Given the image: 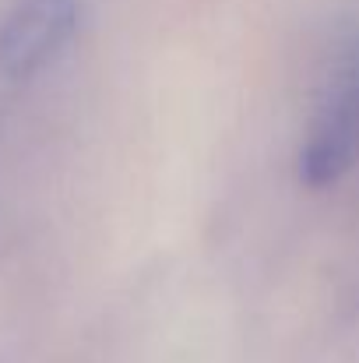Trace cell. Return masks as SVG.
Segmentation results:
<instances>
[{
    "mask_svg": "<svg viewBox=\"0 0 359 363\" xmlns=\"http://www.w3.org/2000/svg\"><path fill=\"white\" fill-rule=\"evenodd\" d=\"M81 0H18L0 21V74L11 82L46 71L74 39Z\"/></svg>",
    "mask_w": 359,
    "mask_h": 363,
    "instance_id": "obj_2",
    "label": "cell"
},
{
    "mask_svg": "<svg viewBox=\"0 0 359 363\" xmlns=\"http://www.w3.org/2000/svg\"><path fill=\"white\" fill-rule=\"evenodd\" d=\"M359 166V35L331 67L296 152V177L310 191L335 187Z\"/></svg>",
    "mask_w": 359,
    "mask_h": 363,
    "instance_id": "obj_1",
    "label": "cell"
}]
</instances>
